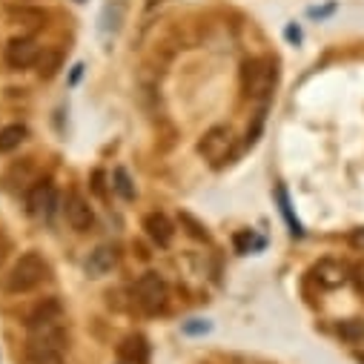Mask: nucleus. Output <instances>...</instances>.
<instances>
[{"mask_svg": "<svg viewBox=\"0 0 364 364\" xmlns=\"http://www.w3.org/2000/svg\"><path fill=\"white\" fill-rule=\"evenodd\" d=\"M66 347V324H63V310L58 301L41 304L29 316L26 327V358L29 361H43V358H60Z\"/></svg>", "mask_w": 364, "mask_h": 364, "instance_id": "obj_1", "label": "nucleus"}, {"mask_svg": "<svg viewBox=\"0 0 364 364\" xmlns=\"http://www.w3.org/2000/svg\"><path fill=\"white\" fill-rule=\"evenodd\" d=\"M49 276V264H46V258L41 255V252H23L15 264H12V269H9V276H6V293H29V290H35L43 279Z\"/></svg>", "mask_w": 364, "mask_h": 364, "instance_id": "obj_2", "label": "nucleus"}, {"mask_svg": "<svg viewBox=\"0 0 364 364\" xmlns=\"http://www.w3.org/2000/svg\"><path fill=\"white\" fill-rule=\"evenodd\" d=\"M276 63L269 58H252L244 63L241 69V86H244V95L247 98H267L272 92V86H276Z\"/></svg>", "mask_w": 364, "mask_h": 364, "instance_id": "obj_3", "label": "nucleus"}, {"mask_svg": "<svg viewBox=\"0 0 364 364\" xmlns=\"http://www.w3.org/2000/svg\"><path fill=\"white\" fill-rule=\"evenodd\" d=\"M135 301L144 313H161L166 307V299H169V290H166V282L158 276V272H144V276L135 282Z\"/></svg>", "mask_w": 364, "mask_h": 364, "instance_id": "obj_4", "label": "nucleus"}, {"mask_svg": "<svg viewBox=\"0 0 364 364\" xmlns=\"http://www.w3.org/2000/svg\"><path fill=\"white\" fill-rule=\"evenodd\" d=\"M232 146H235L232 129L224 127V124L207 129V132L201 135V141H198V152H201L204 161H210V164H221V161H227L230 152H232Z\"/></svg>", "mask_w": 364, "mask_h": 364, "instance_id": "obj_5", "label": "nucleus"}, {"mask_svg": "<svg viewBox=\"0 0 364 364\" xmlns=\"http://www.w3.org/2000/svg\"><path fill=\"white\" fill-rule=\"evenodd\" d=\"M41 43L35 41V38H29V35H21V38H12L9 41V46H6V63L12 66V69H29V66H35L38 63V58H41Z\"/></svg>", "mask_w": 364, "mask_h": 364, "instance_id": "obj_6", "label": "nucleus"}, {"mask_svg": "<svg viewBox=\"0 0 364 364\" xmlns=\"http://www.w3.org/2000/svg\"><path fill=\"white\" fill-rule=\"evenodd\" d=\"M63 215H66V224L75 230V232H86L89 227L95 224V213L89 207V201L80 196V193H69L66 201H63Z\"/></svg>", "mask_w": 364, "mask_h": 364, "instance_id": "obj_7", "label": "nucleus"}, {"mask_svg": "<svg viewBox=\"0 0 364 364\" xmlns=\"http://www.w3.org/2000/svg\"><path fill=\"white\" fill-rule=\"evenodd\" d=\"M26 207L32 215H52V210L58 207V190L52 181H38L26 196Z\"/></svg>", "mask_w": 364, "mask_h": 364, "instance_id": "obj_8", "label": "nucleus"}, {"mask_svg": "<svg viewBox=\"0 0 364 364\" xmlns=\"http://www.w3.org/2000/svg\"><path fill=\"white\" fill-rule=\"evenodd\" d=\"M313 279L324 287V290H336L347 282V267L344 261H336V258H324L313 267Z\"/></svg>", "mask_w": 364, "mask_h": 364, "instance_id": "obj_9", "label": "nucleus"}, {"mask_svg": "<svg viewBox=\"0 0 364 364\" xmlns=\"http://www.w3.org/2000/svg\"><path fill=\"white\" fill-rule=\"evenodd\" d=\"M115 264H118L115 247L101 244V247H95L92 252H89V258H86V272H89L92 279H101V276H107V272H112Z\"/></svg>", "mask_w": 364, "mask_h": 364, "instance_id": "obj_10", "label": "nucleus"}, {"mask_svg": "<svg viewBox=\"0 0 364 364\" xmlns=\"http://www.w3.org/2000/svg\"><path fill=\"white\" fill-rule=\"evenodd\" d=\"M144 230H146V235H149L158 247H169L172 238H175V227H172V221H169L164 213H149V215L144 218Z\"/></svg>", "mask_w": 364, "mask_h": 364, "instance_id": "obj_11", "label": "nucleus"}, {"mask_svg": "<svg viewBox=\"0 0 364 364\" xmlns=\"http://www.w3.org/2000/svg\"><path fill=\"white\" fill-rule=\"evenodd\" d=\"M124 15H127V4H124V0H109V4L101 9V21H98L101 38L118 35V29L124 23Z\"/></svg>", "mask_w": 364, "mask_h": 364, "instance_id": "obj_12", "label": "nucleus"}, {"mask_svg": "<svg viewBox=\"0 0 364 364\" xmlns=\"http://www.w3.org/2000/svg\"><path fill=\"white\" fill-rule=\"evenodd\" d=\"M118 353H121V358L129 361V364H146V361H149V344H146L144 336H129V338H124V344H121Z\"/></svg>", "mask_w": 364, "mask_h": 364, "instance_id": "obj_13", "label": "nucleus"}, {"mask_svg": "<svg viewBox=\"0 0 364 364\" xmlns=\"http://www.w3.org/2000/svg\"><path fill=\"white\" fill-rule=\"evenodd\" d=\"M26 141V127L23 124H9L0 129V152H12Z\"/></svg>", "mask_w": 364, "mask_h": 364, "instance_id": "obj_14", "label": "nucleus"}, {"mask_svg": "<svg viewBox=\"0 0 364 364\" xmlns=\"http://www.w3.org/2000/svg\"><path fill=\"white\" fill-rule=\"evenodd\" d=\"M112 187H115V193H118L124 201H132V198H135L132 178H129V172H127L124 166H118V169L112 172Z\"/></svg>", "mask_w": 364, "mask_h": 364, "instance_id": "obj_15", "label": "nucleus"}, {"mask_svg": "<svg viewBox=\"0 0 364 364\" xmlns=\"http://www.w3.org/2000/svg\"><path fill=\"white\" fill-rule=\"evenodd\" d=\"M338 336H341L344 341H350V344L364 341V321H361V318H347V321H341V324H338Z\"/></svg>", "mask_w": 364, "mask_h": 364, "instance_id": "obj_16", "label": "nucleus"}, {"mask_svg": "<svg viewBox=\"0 0 364 364\" xmlns=\"http://www.w3.org/2000/svg\"><path fill=\"white\" fill-rule=\"evenodd\" d=\"M276 198H279V207H282V215L287 218V224H290V232L293 235H301L304 230H301V224H299V218L293 215V207H290V198H287V190L284 187H279L276 190Z\"/></svg>", "mask_w": 364, "mask_h": 364, "instance_id": "obj_17", "label": "nucleus"}, {"mask_svg": "<svg viewBox=\"0 0 364 364\" xmlns=\"http://www.w3.org/2000/svg\"><path fill=\"white\" fill-rule=\"evenodd\" d=\"M38 66H41V75L43 77H52L60 66V52L58 49H43L41 58H38Z\"/></svg>", "mask_w": 364, "mask_h": 364, "instance_id": "obj_18", "label": "nucleus"}, {"mask_svg": "<svg viewBox=\"0 0 364 364\" xmlns=\"http://www.w3.org/2000/svg\"><path fill=\"white\" fill-rule=\"evenodd\" d=\"M350 279H353L355 290H358V293L364 296V261H358V264L353 267V276H350Z\"/></svg>", "mask_w": 364, "mask_h": 364, "instance_id": "obj_19", "label": "nucleus"}, {"mask_svg": "<svg viewBox=\"0 0 364 364\" xmlns=\"http://www.w3.org/2000/svg\"><path fill=\"white\" fill-rule=\"evenodd\" d=\"M181 221H184V224H190V227H193L190 232H193L196 238H207V227H201V224H198V221H196L193 215H187V213H184V215H181Z\"/></svg>", "mask_w": 364, "mask_h": 364, "instance_id": "obj_20", "label": "nucleus"}, {"mask_svg": "<svg viewBox=\"0 0 364 364\" xmlns=\"http://www.w3.org/2000/svg\"><path fill=\"white\" fill-rule=\"evenodd\" d=\"M350 244H353L355 250H364V227L353 230V235H350Z\"/></svg>", "mask_w": 364, "mask_h": 364, "instance_id": "obj_21", "label": "nucleus"}, {"mask_svg": "<svg viewBox=\"0 0 364 364\" xmlns=\"http://www.w3.org/2000/svg\"><path fill=\"white\" fill-rule=\"evenodd\" d=\"M196 321H198V324H187L184 330H187V333H193V336H196V333H207V330H210V324H207V321H201V318H196Z\"/></svg>", "mask_w": 364, "mask_h": 364, "instance_id": "obj_22", "label": "nucleus"}, {"mask_svg": "<svg viewBox=\"0 0 364 364\" xmlns=\"http://www.w3.org/2000/svg\"><path fill=\"white\" fill-rule=\"evenodd\" d=\"M287 38H290V41H296V43H299V41H301V32H299V29H296V26H287Z\"/></svg>", "mask_w": 364, "mask_h": 364, "instance_id": "obj_23", "label": "nucleus"}, {"mask_svg": "<svg viewBox=\"0 0 364 364\" xmlns=\"http://www.w3.org/2000/svg\"><path fill=\"white\" fill-rule=\"evenodd\" d=\"M29 364H63L60 358H43V361H29Z\"/></svg>", "mask_w": 364, "mask_h": 364, "instance_id": "obj_24", "label": "nucleus"}, {"mask_svg": "<svg viewBox=\"0 0 364 364\" xmlns=\"http://www.w3.org/2000/svg\"><path fill=\"white\" fill-rule=\"evenodd\" d=\"M0 261H4V250H0Z\"/></svg>", "mask_w": 364, "mask_h": 364, "instance_id": "obj_25", "label": "nucleus"}]
</instances>
